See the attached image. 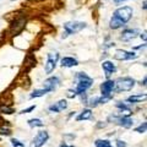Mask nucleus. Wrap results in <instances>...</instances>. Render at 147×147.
Segmentation results:
<instances>
[{
	"mask_svg": "<svg viewBox=\"0 0 147 147\" xmlns=\"http://www.w3.org/2000/svg\"><path fill=\"white\" fill-rule=\"evenodd\" d=\"M11 145H12V147H25V142H22V141H20L18 139H15V137H12L11 139Z\"/></svg>",
	"mask_w": 147,
	"mask_h": 147,
	"instance_id": "obj_25",
	"label": "nucleus"
},
{
	"mask_svg": "<svg viewBox=\"0 0 147 147\" xmlns=\"http://www.w3.org/2000/svg\"><path fill=\"white\" fill-rule=\"evenodd\" d=\"M48 140H49V132L47 130H42L37 132V135L34 136L33 141H32V145H33V147H42L47 144Z\"/></svg>",
	"mask_w": 147,
	"mask_h": 147,
	"instance_id": "obj_7",
	"label": "nucleus"
},
{
	"mask_svg": "<svg viewBox=\"0 0 147 147\" xmlns=\"http://www.w3.org/2000/svg\"><path fill=\"white\" fill-rule=\"evenodd\" d=\"M11 129L6 125H0V136H10Z\"/></svg>",
	"mask_w": 147,
	"mask_h": 147,
	"instance_id": "obj_23",
	"label": "nucleus"
},
{
	"mask_svg": "<svg viewBox=\"0 0 147 147\" xmlns=\"http://www.w3.org/2000/svg\"><path fill=\"white\" fill-rule=\"evenodd\" d=\"M117 124L119 126H121L124 129H131L134 126V120H132L131 117H123V115H119Z\"/></svg>",
	"mask_w": 147,
	"mask_h": 147,
	"instance_id": "obj_13",
	"label": "nucleus"
},
{
	"mask_svg": "<svg viewBox=\"0 0 147 147\" xmlns=\"http://www.w3.org/2000/svg\"><path fill=\"white\" fill-rule=\"evenodd\" d=\"M27 124H28L31 127H43L44 126V123L40 120L39 118H32L27 121Z\"/></svg>",
	"mask_w": 147,
	"mask_h": 147,
	"instance_id": "obj_20",
	"label": "nucleus"
},
{
	"mask_svg": "<svg viewBox=\"0 0 147 147\" xmlns=\"http://www.w3.org/2000/svg\"><path fill=\"white\" fill-rule=\"evenodd\" d=\"M140 34L139 30H132V28H126L121 32V36H120V39L123 42H130V40L135 39L137 36Z\"/></svg>",
	"mask_w": 147,
	"mask_h": 147,
	"instance_id": "obj_11",
	"label": "nucleus"
},
{
	"mask_svg": "<svg viewBox=\"0 0 147 147\" xmlns=\"http://www.w3.org/2000/svg\"><path fill=\"white\" fill-rule=\"evenodd\" d=\"M66 108H67V102L65 99H60V100H58L57 103L50 104L48 107V110L50 113H60L63 110H65Z\"/></svg>",
	"mask_w": 147,
	"mask_h": 147,
	"instance_id": "obj_12",
	"label": "nucleus"
},
{
	"mask_svg": "<svg viewBox=\"0 0 147 147\" xmlns=\"http://www.w3.org/2000/svg\"><path fill=\"white\" fill-rule=\"evenodd\" d=\"M132 13H134V10H132L131 6H123V7L117 9L113 12V16L109 21V27L112 30L121 28V27H124L131 20Z\"/></svg>",
	"mask_w": 147,
	"mask_h": 147,
	"instance_id": "obj_1",
	"label": "nucleus"
},
{
	"mask_svg": "<svg viewBox=\"0 0 147 147\" xmlns=\"http://www.w3.org/2000/svg\"><path fill=\"white\" fill-rule=\"evenodd\" d=\"M146 81H147V77L145 76V77H144V80H141V82H140V85L145 87V86H146Z\"/></svg>",
	"mask_w": 147,
	"mask_h": 147,
	"instance_id": "obj_36",
	"label": "nucleus"
},
{
	"mask_svg": "<svg viewBox=\"0 0 147 147\" xmlns=\"http://www.w3.org/2000/svg\"><path fill=\"white\" fill-rule=\"evenodd\" d=\"M0 141H1V139H0Z\"/></svg>",
	"mask_w": 147,
	"mask_h": 147,
	"instance_id": "obj_39",
	"label": "nucleus"
},
{
	"mask_svg": "<svg viewBox=\"0 0 147 147\" xmlns=\"http://www.w3.org/2000/svg\"><path fill=\"white\" fill-rule=\"evenodd\" d=\"M80 98H81V103H82V104H87V100H88L87 93H82V94H80Z\"/></svg>",
	"mask_w": 147,
	"mask_h": 147,
	"instance_id": "obj_29",
	"label": "nucleus"
},
{
	"mask_svg": "<svg viewBox=\"0 0 147 147\" xmlns=\"http://www.w3.org/2000/svg\"><path fill=\"white\" fill-rule=\"evenodd\" d=\"M59 147H75V146H74V145H67L66 142H63V144H60V146H59Z\"/></svg>",
	"mask_w": 147,
	"mask_h": 147,
	"instance_id": "obj_35",
	"label": "nucleus"
},
{
	"mask_svg": "<svg viewBox=\"0 0 147 147\" xmlns=\"http://www.w3.org/2000/svg\"><path fill=\"white\" fill-rule=\"evenodd\" d=\"M59 60V53H48L47 54V61L44 65V71L45 74H52L54 69L57 67V64Z\"/></svg>",
	"mask_w": 147,
	"mask_h": 147,
	"instance_id": "obj_6",
	"label": "nucleus"
},
{
	"mask_svg": "<svg viewBox=\"0 0 147 147\" xmlns=\"http://www.w3.org/2000/svg\"><path fill=\"white\" fill-rule=\"evenodd\" d=\"M125 1H129V0H114V4H115V5H120V4L125 3Z\"/></svg>",
	"mask_w": 147,
	"mask_h": 147,
	"instance_id": "obj_34",
	"label": "nucleus"
},
{
	"mask_svg": "<svg viewBox=\"0 0 147 147\" xmlns=\"http://www.w3.org/2000/svg\"><path fill=\"white\" fill-rule=\"evenodd\" d=\"M113 99V94L112 96H100L99 97V104H105L110 102V100Z\"/></svg>",
	"mask_w": 147,
	"mask_h": 147,
	"instance_id": "obj_26",
	"label": "nucleus"
},
{
	"mask_svg": "<svg viewBox=\"0 0 147 147\" xmlns=\"http://www.w3.org/2000/svg\"><path fill=\"white\" fill-rule=\"evenodd\" d=\"M115 145H117V147H127L126 142L123 141V140H117L115 141Z\"/></svg>",
	"mask_w": 147,
	"mask_h": 147,
	"instance_id": "obj_30",
	"label": "nucleus"
},
{
	"mask_svg": "<svg viewBox=\"0 0 147 147\" xmlns=\"http://www.w3.org/2000/svg\"><path fill=\"white\" fill-rule=\"evenodd\" d=\"M25 24H26V20L25 18H17V20H15L12 22V25L10 27V30L12 31V33L15 34L17 33V32H20L22 28L25 27Z\"/></svg>",
	"mask_w": 147,
	"mask_h": 147,
	"instance_id": "obj_17",
	"label": "nucleus"
},
{
	"mask_svg": "<svg viewBox=\"0 0 147 147\" xmlns=\"http://www.w3.org/2000/svg\"><path fill=\"white\" fill-rule=\"evenodd\" d=\"M115 82V87L114 90L117 92H126V91H131L134 88V86L136 84V81L132 79L130 76H123V77H119V79Z\"/></svg>",
	"mask_w": 147,
	"mask_h": 147,
	"instance_id": "obj_4",
	"label": "nucleus"
},
{
	"mask_svg": "<svg viewBox=\"0 0 147 147\" xmlns=\"http://www.w3.org/2000/svg\"><path fill=\"white\" fill-rule=\"evenodd\" d=\"M63 137H64V139H65V140H75V135H74V134H64L63 135Z\"/></svg>",
	"mask_w": 147,
	"mask_h": 147,
	"instance_id": "obj_32",
	"label": "nucleus"
},
{
	"mask_svg": "<svg viewBox=\"0 0 147 147\" xmlns=\"http://www.w3.org/2000/svg\"><path fill=\"white\" fill-rule=\"evenodd\" d=\"M142 7H144V10H146L147 6H146V0H144V5H142Z\"/></svg>",
	"mask_w": 147,
	"mask_h": 147,
	"instance_id": "obj_38",
	"label": "nucleus"
},
{
	"mask_svg": "<svg viewBox=\"0 0 147 147\" xmlns=\"http://www.w3.org/2000/svg\"><path fill=\"white\" fill-rule=\"evenodd\" d=\"M47 93H49L47 90H44V88H37V90H34L30 94V98H39V97H43V96H45Z\"/></svg>",
	"mask_w": 147,
	"mask_h": 147,
	"instance_id": "obj_21",
	"label": "nucleus"
},
{
	"mask_svg": "<svg viewBox=\"0 0 147 147\" xmlns=\"http://www.w3.org/2000/svg\"><path fill=\"white\" fill-rule=\"evenodd\" d=\"M146 130H147V123L144 121V123H141L140 125L135 129V132H137V134H145Z\"/></svg>",
	"mask_w": 147,
	"mask_h": 147,
	"instance_id": "obj_24",
	"label": "nucleus"
},
{
	"mask_svg": "<svg viewBox=\"0 0 147 147\" xmlns=\"http://www.w3.org/2000/svg\"><path fill=\"white\" fill-rule=\"evenodd\" d=\"M60 65L63 67H74V66L79 65V61H77L75 58H72V57H64V58H61V60H60Z\"/></svg>",
	"mask_w": 147,
	"mask_h": 147,
	"instance_id": "obj_14",
	"label": "nucleus"
},
{
	"mask_svg": "<svg viewBox=\"0 0 147 147\" xmlns=\"http://www.w3.org/2000/svg\"><path fill=\"white\" fill-rule=\"evenodd\" d=\"M64 27V33H63V38H66L67 36H71V34H76L81 32L82 30H85L87 25L85 22H80V21H70V22H65L63 25Z\"/></svg>",
	"mask_w": 147,
	"mask_h": 147,
	"instance_id": "obj_3",
	"label": "nucleus"
},
{
	"mask_svg": "<svg viewBox=\"0 0 147 147\" xmlns=\"http://www.w3.org/2000/svg\"><path fill=\"white\" fill-rule=\"evenodd\" d=\"M60 85V79L58 76H50L47 80H44L43 82V88L47 90L48 92H53L55 91Z\"/></svg>",
	"mask_w": 147,
	"mask_h": 147,
	"instance_id": "obj_8",
	"label": "nucleus"
},
{
	"mask_svg": "<svg viewBox=\"0 0 147 147\" xmlns=\"http://www.w3.org/2000/svg\"><path fill=\"white\" fill-rule=\"evenodd\" d=\"M107 126V121H98L96 124V129H103Z\"/></svg>",
	"mask_w": 147,
	"mask_h": 147,
	"instance_id": "obj_31",
	"label": "nucleus"
},
{
	"mask_svg": "<svg viewBox=\"0 0 147 147\" xmlns=\"http://www.w3.org/2000/svg\"><path fill=\"white\" fill-rule=\"evenodd\" d=\"M75 80H76L75 91H76L77 96L86 93V92L93 86V79L90 77L86 72H76Z\"/></svg>",
	"mask_w": 147,
	"mask_h": 147,
	"instance_id": "obj_2",
	"label": "nucleus"
},
{
	"mask_svg": "<svg viewBox=\"0 0 147 147\" xmlns=\"http://www.w3.org/2000/svg\"><path fill=\"white\" fill-rule=\"evenodd\" d=\"M114 87H115V82H114L113 80H105L99 86L100 96H112L113 94L112 92L114 91Z\"/></svg>",
	"mask_w": 147,
	"mask_h": 147,
	"instance_id": "obj_9",
	"label": "nucleus"
},
{
	"mask_svg": "<svg viewBox=\"0 0 147 147\" xmlns=\"http://www.w3.org/2000/svg\"><path fill=\"white\" fill-rule=\"evenodd\" d=\"M92 117H93V113H92V109L90 108H85L82 112L76 117V121H85V120H91Z\"/></svg>",
	"mask_w": 147,
	"mask_h": 147,
	"instance_id": "obj_15",
	"label": "nucleus"
},
{
	"mask_svg": "<svg viewBox=\"0 0 147 147\" xmlns=\"http://www.w3.org/2000/svg\"><path fill=\"white\" fill-rule=\"evenodd\" d=\"M94 147H114L108 139H97L94 141Z\"/></svg>",
	"mask_w": 147,
	"mask_h": 147,
	"instance_id": "obj_19",
	"label": "nucleus"
},
{
	"mask_svg": "<svg viewBox=\"0 0 147 147\" xmlns=\"http://www.w3.org/2000/svg\"><path fill=\"white\" fill-rule=\"evenodd\" d=\"M13 113H15V109H13L11 105L0 104V114H1V115H11Z\"/></svg>",
	"mask_w": 147,
	"mask_h": 147,
	"instance_id": "obj_18",
	"label": "nucleus"
},
{
	"mask_svg": "<svg viewBox=\"0 0 147 147\" xmlns=\"http://www.w3.org/2000/svg\"><path fill=\"white\" fill-rule=\"evenodd\" d=\"M140 37H141V39H144V42L146 43V31L144 32V33H141V34H140Z\"/></svg>",
	"mask_w": 147,
	"mask_h": 147,
	"instance_id": "obj_37",
	"label": "nucleus"
},
{
	"mask_svg": "<svg viewBox=\"0 0 147 147\" xmlns=\"http://www.w3.org/2000/svg\"><path fill=\"white\" fill-rule=\"evenodd\" d=\"M66 96H67V98H75V97H77V93L74 88H70L66 91Z\"/></svg>",
	"mask_w": 147,
	"mask_h": 147,
	"instance_id": "obj_27",
	"label": "nucleus"
},
{
	"mask_svg": "<svg viewBox=\"0 0 147 147\" xmlns=\"http://www.w3.org/2000/svg\"><path fill=\"white\" fill-rule=\"evenodd\" d=\"M147 98V96L146 93H140V94H132L130 96V97H127L126 98V102L127 103H130V104H137V103H142V102H145Z\"/></svg>",
	"mask_w": 147,
	"mask_h": 147,
	"instance_id": "obj_16",
	"label": "nucleus"
},
{
	"mask_svg": "<svg viewBox=\"0 0 147 147\" xmlns=\"http://www.w3.org/2000/svg\"><path fill=\"white\" fill-rule=\"evenodd\" d=\"M34 109H36V104H34V105H31V107L26 108V109H24V110H21L20 114H27V113H31V112H33Z\"/></svg>",
	"mask_w": 147,
	"mask_h": 147,
	"instance_id": "obj_28",
	"label": "nucleus"
},
{
	"mask_svg": "<svg viewBox=\"0 0 147 147\" xmlns=\"http://www.w3.org/2000/svg\"><path fill=\"white\" fill-rule=\"evenodd\" d=\"M87 105H90V109L98 107L99 105V97L98 96H93V97L88 98V100H87Z\"/></svg>",
	"mask_w": 147,
	"mask_h": 147,
	"instance_id": "obj_22",
	"label": "nucleus"
},
{
	"mask_svg": "<svg viewBox=\"0 0 147 147\" xmlns=\"http://www.w3.org/2000/svg\"><path fill=\"white\" fill-rule=\"evenodd\" d=\"M139 57V54L136 52H127V50H124V49H117L115 53H114L113 58L115 60H120V61H129V60H134Z\"/></svg>",
	"mask_w": 147,
	"mask_h": 147,
	"instance_id": "obj_5",
	"label": "nucleus"
},
{
	"mask_svg": "<svg viewBox=\"0 0 147 147\" xmlns=\"http://www.w3.org/2000/svg\"><path fill=\"white\" fill-rule=\"evenodd\" d=\"M102 69L104 71V75H105V77H107V80H109V77L112 76L113 74H115L117 70H118L115 64H114L113 61H110V60H104L102 63Z\"/></svg>",
	"mask_w": 147,
	"mask_h": 147,
	"instance_id": "obj_10",
	"label": "nucleus"
},
{
	"mask_svg": "<svg viewBox=\"0 0 147 147\" xmlns=\"http://www.w3.org/2000/svg\"><path fill=\"white\" fill-rule=\"evenodd\" d=\"M144 48H146V43L141 44V45H137V47H134V48H132V50H137V49H144Z\"/></svg>",
	"mask_w": 147,
	"mask_h": 147,
	"instance_id": "obj_33",
	"label": "nucleus"
}]
</instances>
